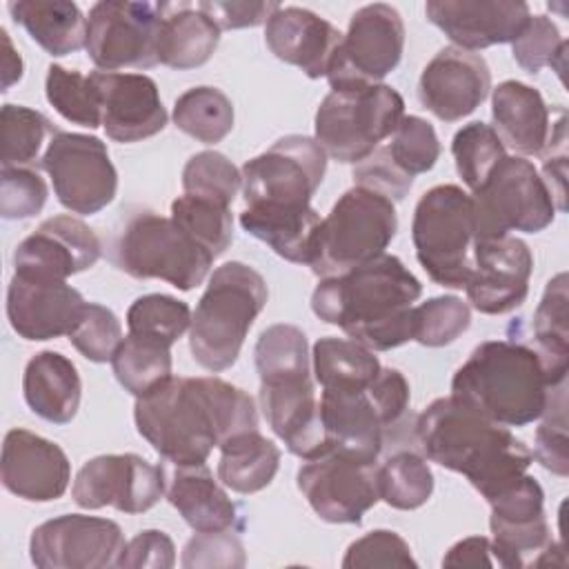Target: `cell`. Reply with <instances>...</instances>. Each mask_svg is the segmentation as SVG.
<instances>
[{"mask_svg": "<svg viewBox=\"0 0 569 569\" xmlns=\"http://www.w3.org/2000/svg\"><path fill=\"white\" fill-rule=\"evenodd\" d=\"M240 187L242 176L238 167L220 151H200L182 169V189L189 196L231 207Z\"/></svg>", "mask_w": 569, "mask_h": 569, "instance_id": "obj_47", "label": "cell"}, {"mask_svg": "<svg viewBox=\"0 0 569 569\" xmlns=\"http://www.w3.org/2000/svg\"><path fill=\"white\" fill-rule=\"evenodd\" d=\"M493 131L520 156H542L551 124L553 109L549 111L542 93L520 80H505L491 93Z\"/></svg>", "mask_w": 569, "mask_h": 569, "instance_id": "obj_29", "label": "cell"}, {"mask_svg": "<svg viewBox=\"0 0 569 569\" xmlns=\"http://www.w3.org/2000/svg\"><path fill=\"white\" fill-rule=\"evenodd\" d=\"M84 305L82 293L58 278L16 271L7 287L9 325L31 342L69 336Z\"/></svg>", "mask_w": 569, "mask_h": 569, "instance_id": "obj_22", "label": "cell"}, {"mask_svg": "<svg viewBox=\"0 0 569 569\" xmlns=\"http://www.w3.org/2000/svg\"><path fill=\"white\" fill-rule=\"evenodd\" d=\"M416 438L431 462L462 473L487 502L516 485L533 460L531 449L509 427L451 396L427 405L416 420Z\"/></svg>", "mask_w": 569, "mask_h": 569, "instance_id": "obj_3", "label": "cell"}, {"mask_svg": "<svg viewBox=\"0 0 569 569\" xmlns=\"http://www.w3.org/2000/svg\"><path fill=\"white\" fill-rule=\"evenodd\" d=\"M353 182L398 202L409 193L413 178L398 171L396 164L389 160L385 147H378L371 156L353 167Z\"/></svg>", "mask_w": 569, "mask_h": 569, "instance_id": "obj_56", "label": "cell"}, {"mask_svg": "<svg viewBox=\"0 0 569 569\" xmlns=\"http://www.w3.org/2000/svg\"><path fill=\"white\" fill-rule=\"evenodd\" d=\"M378 496L393 509L411 511L433 493V473L427 460L413 451H398L376 469Z\"/></svg>", "mask_w": 569, "mask_h": 569, "instance_id": "obj_42", "label": "cell"}, {"mask_svg": "<svg viewBox=\"0 0 569 569\" xmlns=\"http://www.w3.org/2000/svg\"><path fill=\"white\" fill-rule=\"evenodd\" d=\"M425 13L453 47L473 53L513 42L531 18L529 4L520 0H429Z\"/></svg>", "mask_w": 569, "mask_h": 569, "instance_id": "obj_23", "label": "cell"}, {"mask_svg": "<svg viewBox=\"0 0 569 569\" xmlns=\"http://www.w3.org/2000/svg\"><path fill=\"white\" fill-rule=\"evenodd\" d=\"M0 478L4 489L22 500L51 502L64 496L71 465L60 445L27 429H11L2 442Z\"/></svg>", "mask_w": 569, "mask_h": 569, "instance_id": "obj_25", "label": "cell"}, {"mask_svg": "<svg viewBox=\"0 0 569 569\" xmlns=\"http://www.w3.org/2000/svg\"><path fill=\"white\" fill-rule=\"evenodd\" d=\"M258 376L284 373V371H305L311 369L309 345L302 329L296 325H271L267 327L253 349Z\"/></svg>", "mask_w": 569, "mask_h": 569, "instance_id": "obj_49", "label": "cell"}, {"mask_svg": "<svg viewBox=\"0 0 569 569\" xmlns=\"http://www.w3.org/2000/svg\"><path fill=\"white\" fill-rule=\"evenodd\" d=\"M164 496L193 531L236 529L238 507L204 462L173 467Z\"/></svg>", "mask_w": 569, "mask_h": 569, "instance_id": "obj_30", "label": "cell"}, {"mask_svg": "<svg viewBox=\"0 0 569 569\" xmlns=\"http://www.w3.org/2000/svg\"><path fill=\"white\" fill-rule=\"evenodd\" d=\"M133 420L138 433L173 467L202 465L227 438L258 429L253 398L216 376H171L136 398Z\"/></svg>", "mask_w": 569, "mask_h": 569, "instance_id": "obj_1", "label": "cell"}, {"mask_svg": "<svg viewBox=\"0 0 569 569\" xmlns=\"http://www.w3.org/2000/svg\"><path fill=\"white\" fill-rule=\"evenodd\" d=\"M411 240L427 276L447 289H465L473 264V200L458 184L425 191L413 209Z\"/></svg>", "mask_w": 569, "mask_h": 569, "instance_id": "obj_7", "label": "cell"}, {"mask_svg": "<svg viewBox=\"0 0 569 569\" xmlns=\"http://www.w3.org/2000/svg\"><path fill=\"white\" fill-rule=\"evenodd\" d=\"M445 567H496L493 542L485 536H469L458 540L442 558Z\"/></svg>", "mask_w": 569, "mask_h": 569, "instance_id": "obj_60", "label": "cell"}, {"mask_svg": "<svg viewBox=\"0 0 569 569\" xmlns=\"http://www.w3.org/2000/svg\"><path fill=\"white\" fill-rule=\"evenodd\" d=\"M0 42H2V53H0L2 91H9L22 78V58L13 49V42H11L9 33H7V29H0Z\"/></svg>", "mask_w": 569, "mask_h": 569, "instance_id": "obj_61", "label": "cell"}, {"mask_svg": "<svg viewBox=\"0 0 569 569\" xmlns=\"http://www.w3.org/2000/svg\"><path fill=\"white\" fill-rule=\"evenodd\" d=\"M124 536L118 522L98 516L64 513L38 525L29 538L31 562L40 569L116 567Z\"/></svg>", "mask_w": 569, "mask_h": 569, "instance_id": "obj_16", "label": "cell"}, {"mask_svg": "<svg viewBox=\"0 0 569 569\" xmlns=\"http://www.w3.org/2000/svg\"><path fill=\"white\" fill-rule=\"evenodd\" d=\"M313 376L322 389H367L382 365L351 338H320L311 349Z\"/></svg>", "mask_w": 569, "mask_h": 569, "instance_id": "obj_37", "label": "cell"}, {"mask_svg": "<svg viewBox=\"0 0 569 569\" xmlns=\"http://www.w3.org/2000/svg\"><path fill=\"white\" fill-rule=\"evenodd\" d=\"M218 449V480L236 493L262 491L278 473L280 449L258 429L231 436Z\"/></svg>", "mask_w": 569, "mask_h": 569, "instance_id": "obj_36", "label": "cell"}, {"mask_svg": "<svg viewBox=\"0 0 569 569\" xmlns=\"http://www.w3.org/2000/svg\"><path fill=\"white\" fill-rule=\"evenodd\" d=\"M260 409L271 431L293 456L311 460L327 451L311 369L262 376Z\"/></svg>", "mask_w": 569, "mask_h": 569, "instance_id": "obj_20", "label": "cell"}, {"mask_svg": "<svg viewBox=\"0 0 569 569\" xmlns=\"http://www.w3.org/2000/svg\"><path fill=\"white\" fill-rule=\"evenodd\" d=\"M385 151L398 171L413 178L433 169L440 158V140L431 122L420 116H405Z\"/></svg>", "mask_w": 569, "mask_h": 569, "instance_id": "obj_48", "label": "cell"}, {"mask_svg": "<svg viewBox=\"0 0 569 569\" xmlns=\"http://www.w3.org/2000/svg\"><path fill=\"white\" fill-rule=\"evenodd\" d=\"M173 124L202 144H216L233 129V104L218 87H191L176 98Z\"/></svg>", "mask_w": 569, "mask_h": 569, "instance_id": "obj_38", "label": "cell"}, {"mask_svg": "<svg viewBox=\"0 0 569 569\" xmlns=\"http://www.w3.org/2000/svg\"><path fill=\"white\" fill-rule=\"evenodd\" d=\"M49 189L31 167H2L0 171V216L24 220L42 211Z\"/></svg>", "mask_w": 569, "mask_h": 569, "instance_id": "obj_54", "label": "cell"}, {"mask_svg": "<svg viewBox=\"0 0 569 569\" xmlns=\"http://www.w3.org/2000/svg\"><path fill=\"white\" fill-rule=\"evenodd\" d=\"M405 51V22L396 7L373 2L360 7L342 33L333 64L327 73L331 89L380 84Z\"/></svg>", "mask_w": 569, "mask_h": 569, "instance_id": "obj_13", "label": "cell"}, {"mask_svg": "<svg viewBox=\"0 0 569 569\" xmlns=\"http://www.w3.org/2000/svg\"><path fill=\"white\" fill-rule=\"evenodd\" d=\"M491 91V71L480 53L460 47L440 49L422 69L418 100L442 122L473 113Z\"/></svg>", "mask_w": 569, "mask_h": 569, "instance_id": "obj_21", "label": "cell"}, {"mask_svg": "<svg viewBox=\"0 0 569 569\" xmlns=\"http://www.w3.org/2000/svg\"><path fill=\"white\" fill-rule=\"evenodd\" d=\"M342 33L305 7H278L264 22L269 51L309 78H325L333 64Z\"/></svg>", "mask_w": 569, "mask_h": 569, "instance_id": "obj_28", "label": "cell"}, {"mask_svg": "<svg viewBox=\"0 0 569 569\" xmlns=\"http://www.w3.org/2000/svg\"><path fill=\"white\" fill-rule=\"evenodd\" d=\"M111 369L124 391L147 396L171 378V347L129 333L116 349Z\"/></svg>", "mask_w": 569, "mask_h": 569, "instance_id": "obj_39", "label": "cell"}, {"mask_svg": "<svg viewBox=\"0 0 569 569\" xmlns=\"http://www.w3.org/2000/svg\"><path fill=\"white\" fill-rule=\"evenodd\" d=\"M58 129L36 109L22 104H2L0 109V142L2 167H33L42 160V147Z\"/></svg>", "mask_w": 569, "mask_h": 569, "instance_id": "obj_40", "label": "cell"}, {"mask_svg": "<svg viewBox=\"0 0 569 569\" xmlns=\"http://www.w3.org/2000/svg\"><path fill=\"white\" fill-rule=\"evenodd\" d=\"M67 338L87 360L111 362L116 349L122 342V327L109 307L87 302Z\"/></svg>", "mask_w": 569, "mask_h": 569, "instance_id": "obj_52", "label": "cell"}, {"mask_svg": "<svg viewBox=\"0 0 569 569\" xmlns=\"http://www.w3.org/2000/svg\"><path fill=\"white\" fill-rule=\"evenodd\" d=\"M327 171V153L309 136H284L240 169L247 207H309Z\"/></svg>", "mask_w": 569, "mask_h": 569, "instance_id": "obj_11", "label": "cell"}, {"mask_svg": "<svg viewBox=\"0 0 569 569\" xmlns=\"http://www.w3.org/2000/svg\"><path fill=\"white\" fill-rule=\"evenodd\" d=\"M320 422L327 451L347 456L362 465H376L387 427L369 393V387L322 389Z\"/></svg>", "mask_w": 569, "mask_h": 569, "instance_id": "obj_27", "label": "cell"}, {"mask_svg": "<svg viewBox=\"0 0 569 569\" xmlns=\"http://www.w3.org/2000/svg\"><path fill=\"white\" fill-rule=\"evenodd\" d=\"M471 200L476 240L502 238L511 231L538 233L556 218V204L545 180L522 156H507L473 191Z\"/></svg>", "mask_w": 569, "mask_h": 569, "instance_id": "obj_10", "label": "cell"}, {"mask_svg": "<svg viewBox=\"0 0 569 569\" xmlns=\"http://www.w3.org/2000/svg\"><path fill=\"white\" fill-rule=\"evenodd\" d=\"M102 102V127L113 142H140L167 127V111L153 78L144 73L93 71Z\"/></svg>", "mask_w": 569, "mask_h": 569, "instance_id": "obj_26", "label": "cell"}, {"mask_svg": "<svg viewBox=\"0 0 569 569\" xmlns=\"http://www.w3.org/2000/svg\"><path fill=\"white\" fill-rule=\"evenodd\" d=\"M320 220V213L311 204L300 209L244 207L240 211V227L249 236L262 240L280 258L296 264L311 262L313 240Z\"/></svg>", "mask_w": 569, "mask_h": 569, "instance_id": "obj_32", "label": "cell"}, {"mask_svg": "<svg viewBox=\"0 0 569 569\" xmlns=\"http://www.w3.org/2000/svg\"><path fill=\"white\" fill-rule=\"evenodd\" d=\"M549 382L533 347L513 340H485L451 378V398L505 427L540 420Z\"/></svg>", "mask_w": 569, "mask_h": 569, "instance_id": "obj_4", "label": "cell"}, {"mask_svg": "<svg viewBox=\"0 0 569 569\" xmlns=\"http://www.w3.org/2000/svg\"><path fill=\"white\" fill-rule=\"evenodd\" d=\"M451 153L458 176L471 191H478L493 173V169L507 158V149L493 127L480 120L469 122L456 131L451 140Z\"/></svg>", "mask_w": 569, "mask_h": 569, "instance_id": "obj_44", "label": "cell"}, {"mask_svg": "<svg viewBox=\"0 0 569 569\" xmlns=\"http://www.w3.org/2000/svg\"><path fill=\"white\" fill-rule=\"evenodd\" d=\"M402 118L405 100L389 84L331 89L316 111L313 138L327 158L358 164L393 136Z\"/></svg>", "mask_w": 569, "mask_h": 569, "instance_id": "obj_8", "label": "cell"}, {"mask_svg": "<svg viewBox=\"0 0 569 569\" xmlns=\"http://www.w3.org/2000/svg\"><path fill=\"white\" fill-rule=\"evenodd\" d=\"M565 385L553 387L542 411V422L536 429L531 456L551 473L565 478L569 473V438H567V393Z\"/></svg>", "mask_w": 569, "mask_h": 569, "instance_id": "obj_51", "label": "cell"}, {"mask_svg": "<svg viewBox=\"0 0 569 569\" xmlns=\"http://www.w3.org/2000/svg\"><path fill=\"white\" fill-rule=\"evenodd\" d=\"M167 491V471L138 453H104L87 460L76 473L71 498L96 511L113 507L122 513H144Z\"/></svg>", "mask_w": 569, "mask_h": 569, "instance_id": "obj_15", "label": "cell"}, {"mask_svg": "<svg viewBox=\"0 0 569 569\" xmlns=\"http://www.w3.org/2000/svg\"><path fill=\"white\" fill-rule=\"evenodd\" d=\"M222 29H244L264 24L280 7L278 2H247V0H204L196 4Z\"/></svg>", "mask_w": 569, "mask_h": 569, "instance_id": "obj_58", "label": "cell"}, {"mask_svg": "<svg viewBox=\"0 0 569 569\" xmlns=\"http://www.w3.org/2000/svg\"><path fill=\"white\" fill-rule=\"evenodd\" d=\"M113 262L131 278H158L191 291L202 284L213 258L171 218L140 211L124 222L113 244Z\"/></svg>", "mask_w": 569, "mask_h": 569, "instance_id": "obj_9", "label": "cell"}, {"mask_svg": "<svg viewBox=\"0 0 569 569\" xmlns=\"http://www.w3.org/2000/svg\"><path fill=\"white\" fill-rule=\"evenodd\" d=\"M22 391L36 416L53 425H67L78 413L82 382L76 365L67 356L40 351L24 367Z\"/></svg>", "mask_w": 569, "mask_h": 569, "instance_id": "obj_31", "label": "cell"}, {"mask_svg": "<svg viewBox=\"0 0 569 569\" xmlns=\"http://www.w3.org/2000/svg\"><path fill=\"white\" fill-rule=\"evenodd\" d=\"M176 565L173 540L160 529H144L124 542L118 565L127 569H171Z\"/></svg>", "mask_w": 569, "mask_h": 569, "instance_id": "obj_57", "label": "cell"}, {"mask_svg": "<svg viewBox=\"0 0 569 569\" xmlns=\"http://www.w3.org/2000/svg\"><path fill=\"white\" fill-rule=\"evenodd\" d=\"M44 93L49 104L69 122L98 129L102 127V102L93 76L62 64H49L44 78Z\"/></svg>", "mask_w": 569, "mask_h": 569, "instance_id": "obj_41", "label": "cell"}, {"mask_svg": "<svg viewBox=\"0 0 569 569\" xmlns=\"http://www.w3.org/2000/svg\"><path fill=\"white\" fill-rule=\"evenodd\" d=\"M171 220L216 260L233 240V216L227 204L198 196H180L171 202Z\"/></svg>", "mask_w": 569, "mask_h": 569, "instance_id": "obj_43", "label": "cell"}, {"mask_svg": "<svg viewBox=\"0 0 569 569\" xmlns=\"http://www.w3.org/2000/svg\"><path fill=\"white\" fill-rule=\"evenodd\" d=\"M127 327L131 336L149 338L171 347L191 327V309L187 302L167 293H147L127 309Z\"/></svg>", "mask_w": 569, "mask_h": 569, "instance_id": "obj_45", "label": "cell"}, {"mask_svg": "<svg viewBox=\"0 0 569 569\" xmlns=\"http://www.w3.org/2000/svg\"><path fill=\"white\" fill-rule=\"evenodd\" d=\"M167 9L171 7L164 2H96L87 18V56L100 71L156 67Z\"/></svg>", "mask_w": 569, "mask_h": 569, "instance_id": "obj_12", "label": "cell"}, {"mask_svg": "<svg viewBox=\"0 0 569 569\" xmlns=\"http://www.w3.org/2000/svg\"><path fill=\"white\" fill-rule=\"evenodd\" d=\"M471 325V309L458 296H436L411 309V340L425 347L456 342Z\"/></svg>", "mask_w": 569, "mask_h": 569, "instance_id": "obj_46", "label": "cell"}, {"mask_svg": "<svg viewBox=\"0 0 569 569\" xmlns=\"http://www.w3.org/2000/svg\"><path fill=\"white\" fill-rule=\"evenodd\" d=\"M567 40H562L556 22L547 16H531L520 36L511 42L513 60L527 71L538 73L545 67L556 69L558 76L565 71Z\"/></svg>", "mask_w": 569, "mask_h": 569, "instance_id": "obj_50", "label": "cell"}, {"mask_svg": "<svg viewBox=\"0 0 569 569\" xmlns=\"http://www.w3.org/2000/svg\"><path fill=\"white\" fill-rule=\"evenodd\" d=\"M269 298L264 278L249 264L231 260L213 269L191 313L189 349L207 371L229 369Z\"/></svg>", "mask_w": 569, "mask_h": 569, "instance_id": "obj_5", "label": "cell"}, {"mask_svg": "<svg viewBox=\"0 0 569 569\" xmlns=\"http://www.w3.org/2000/svg\"><path fill=\"white\" fill-rule=\"evenodd\" d=\"M298 489L316 516L331 525H360L380 500L373 465L327 451L298 469Z\"/></svg>", "mask_w": 569, "mask_h": 569, "instance_id": "obj_17", "label": "cell"}, {"mask_svg": "<svg viewBox=\"0 0 569 569\" xmlns=\"http://www.w3.org/2000/svg\"><path fill=\"white\" fill-rule=\"evenodd\" d=\"M7 9L49 56H69L87 44V18L76 2L11 0Z\"/></svg>", "mask_w": 569, "mask_h": 569, "instance_id": "obj_33", "label": "cell"}, {"mask_svg": "<svg viewBox=\"0 0 569 569\" xmlns=\"http://www.w3.org/2000/svg\"><path fill=\"white\" fill-rule=\"evenodd\" d=\"M40 167L49 173L58 202L80 216L102 211L118 191V173L107 144L87 133L58 131L44 147Z\"/></svg>", "mask_w": 569, "mask_h": 569, "instance_id": "obj_14", "label": "cell"}, {"mask_svg": "<svg viewBox=\"0 0 569 569\" xmlns=\"http://www.w3.org/2000/svg\"><path fill=\"white\" fill-rule=\"evenodd\" d=\"M220 27L198 7L182 4L164 16L158 33V62L169 69H196L218 49Z\"/></svg>", "mask_w": 569, "mask_h": 569, "instance_id": "obj_34", "label": "cell"}, {"mask_svg": "<svg viewBox=\"0 0 569 569\" xmlns=\"http://www.w3.org/2000/svg\"><path fill=\"white\" fill-rule=\"evenodd\" d=\"M244 562V547L233 529L196 531V536L187 540L180 560L184 569H240Z\"/></svg>", "mask_w": 569, "mask_h": 569, "instance_id": "obj_55", "label": "cell"}, {"mask_svg": "<svg viewBox=\"0 0 569 569\" xmlns=\"http://www.w3.org/2000/svg\"><path fill=\"white\" fill-rule=\"evenodd\" d=\"M102 256L93 229L73 216H53L38 224L13 251L18 273H33L67 280L91 269Z\"/></svg>", "mask_w": 569, "mask_h": 569, "instance_id": "obj_24", "label": "cell"}, {"mask_svg": "<svg viewBox=\"0 0 569 569\" xmlns=\"http://www.w3.org/2000/svg\"><path fill=\"white\" fill-rule=\"evenodd\" d=\"M420 280L398 256L382 253L342 276L322 278L311 293L313 313L371 351L411 340V309Z\"/></svg>", "mask_w": 569, "mask_h": 569, "instance_id": "obj_2", "label": "cell"}, {"mask_svg": "<svg viewBox=\"0 0 569 569\" xmlns=\"http://www.w3.org/2000/svg\"><path fill=\"white\" fill-rule=\"evenodd\" d=\"M396 202L373 189L356 184L345 191L329 216L320 220L309 267L320 280L342 276L382 256L396 238Z\"/></svg>", "mask_w": 569, "mask_h": 569, "instance_id": "obj_6", "label": "cell"}, {"mask_svg": "<svg viewBox=\"0 0 569 569\" xmlns=\"http://www.w3.org/2000/svg\"><path fill=\"white\" fill-rule=\"evenodd\" d=\"M473 264L465 284L471 307L487 316L518 309L529 293L533 256L516 236L485 238L473 242Z\"/></svg>", "mask_w": 569, "mask_h": 569, "instance_id": "obj_19", "label": "cell"}, {"mask_svg": "<svg viewBox=\"0 0 569 569\" xmlns=\"http://www.w3.org/2000/svg\"><path fill=\"white\" fill-rule=\"evenodd\" d=\"M345 569H371V567H418L407 540L389 529H373L353 540L340 562Z\"/></svg>", "mask_w": 569, "mask_h": 569, "instance_id": "obj_53", "label": "cell"}, {"mask_svg": "<svg viewBox=\"0 0 569 569\" xmlns=\"http://www.w3.org/2000/svg\"><path fill=\"white\" fill-rule=\"evenodd\" d=\"M489 507L496 565L505 569L531 567L551 542L540 482L525 473L516 485L496 496Z\"/></svg>", "mask_w": 569, "mask_h": 569, "instance_id": "obj_18", "label": "cell"}, {"mask_svg": "<svg viewBox=\"0 0 569 569\" xmlns=\"http://www.w3.org/2000/svg\"><path fill=\"white\" fill-rule=\"evenodd\" d=\"M369 393L382 416L385 427L396 425L405 416V411L409 407V398H411L407 378L402 376V371H398L393 367H382L378 371V376L369 385Z\"/></svg>", "mask_w": 569, "mask_h": 569, "instance_id": "obj_59", "label": "cell"}, {"mask_svg": "<svg viewBox=\"0 0 569 569\" xmlns=\"http://www.w3.org/2000/svg\"><path fill=\"white\" fill-rule=\"evenodd\" d=\"M569 291L567 273L553 276L533 311V338L536 353L542 362L549 387L567 382L569 367Z\"/></svg>", "mask_w": 569, "mask_h": 569, "instance_id": "obj_35", "label": "cell"}]
</instances>
